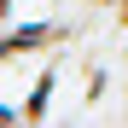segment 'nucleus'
<instances>
[{
    "label": "nucleus",
    "mask_w": 128,
    "mask_h": 128,
    "mask_svg": "<svg viewBox=\"0 0 128 128\" xmlns=\"http://www.w3.org/2000/svg\"><path fill=\"white\" fill-rule=\"evenodd\" d=\"M93 6H99V12H105V6H122V0H93Z\"/></svg>",
    "instance_id": "5"
},
{
    "label": "nucleus",
    "mask_w": 128,
    "mask_h": 128,
    "mask_svg": "<svg viewBox=\"0 0 128 128\" xmlns=\"http://www.w3.org/2000/svg\"><path fill=\"white\" fill-rule=\"evenodd\" d=\"M105 93H111V70L93 58V64H88V88H82V99H88V105H99Z\"/></svg>",
    "instance_id": "3"
},
{
    "label": "nucleus",
    "mask_w": 128,
    "mask_h": 128,
    "mask_svg": "<svg viewBox=\"0 0 128 128\" xmlns=\"http://www.w3.org/2000/svg\"><path fill=\"white\" fill-rule=\"evenodd\" d=\"M82 24L70 18H35V24H6V41H0V58L18 64L24 52H52V47H76Z\"/></svg>",
    "instance_id": "1"
},
{
    "label": "nucleus",
    "mask_w": 128,
    "mask_h": 128,
    "mask_svg": "<svg viewBox=\"0 0 128 128\" xmlns=\"http://www.w3.org/2000/svg\"><path fill=\"white\" fill-rule=\"evenodd\" d=\"M64 52H70V47H52V52H47V64H41V76H35L29 99H24V105H12L6 122H47V111H52V88H58V76H64Z\"/></svg>",
    "instance_id": "2"
},
{
    "label": "nucleus",
    "mask_w": 128,
    "mask_h": 128,
    "mask_svg": "<svg viewBox=\"0 0 128 128\" xmlns=\"http://www.w3.org/2000/svg\"><path fill=\"white\" fill-rule=\"evenodd\" d=\"M116 24H122V35H128V0H122V6H116Z\"/></svg>",
    "instance_id": "4"
}]
</instances>
